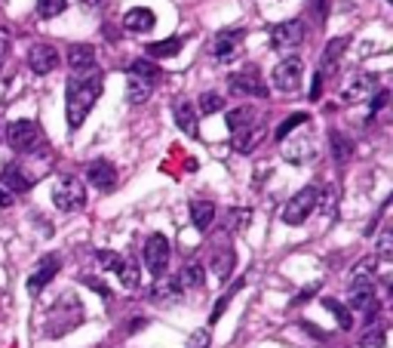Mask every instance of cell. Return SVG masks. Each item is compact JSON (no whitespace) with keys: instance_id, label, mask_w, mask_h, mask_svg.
Wrapping results in <instances>:
<instances>
[{"instance_id":"30bf717a","label":"cell","mask_w":393,"mask_h":348,"mask_svg":"<svg viewBox=\"0 0 393 348\" xmlns=\"http://www.w3.org/2000/svg\"><path fill=\"white\" fill-rule=\"evenodd\" d=\"M231 90H234V93L259 96V99L268 96V87H264V81L259 77V71H255V68L240 71V74H231Z\"/></svg>"},{"instance_id":"836d02e7","label":"cell","mask_w":393,"mask_h":348,"mask_svg":"<svg viewBox=\"0 0 393 348\" xmlns=\"http://www.w3.org/2000/svg\"><path fill=\"white\" fill-rule=\"evenodd\" d=\"M96 262H98V268H105V272H117V265L123 262V256H117L114 250H98Z\"/></svg>"},{"instance_id":"83f0119b","label":"cell","mask_w":393,"mask_h":348,"mask_svg":"<svg viewBox=\"0 0 393 348\" xmlns=\"http://www.w3.org/2000/svg\"><path fill=\"white\" fill-rule=\"evenodd\" d=\"M151 296L154 299H178L182 296V283H178V278H163V281H157Z\"/></svg>"},{"instance_id":"b9f144b4","label":"cell","mask_w":393,"mask_h":348,"mask_svg":"<svg viewBox=\"0 0 393 348\" xmlns=\"http://www.w3.org/2000/svg\"><path fill=\"white\" fill-rule=\"evenodd\" d=\"M387 99H390V93H387V90H381V93L375 96V102H372V115H378V111L387 105Z\"/></svg>"},{"instance_id":"8fae6325","label":"cell","mask_w":393,"mask_h":348,"mask_svg":"<svg viewBox=\"0 0 393 348\" xmlns=\"http://www.w3.org/2000/svg\"><path fill=\"white\" fill-rule=\"evenodd\" d=\"M59 265H62V262H59V256H49V259H44V262H40V265H37V272H34L31 278H28V290H31V293L37 296L40 290H44L46 283L55 278V272H59Z\"/></svg>"},{"instance_id":"7bdbcfd3","label":"cell","mask_w":393,"mask_h":348,"mask_svg":"<svg viewBox=\"0 0 393 348\" xmlns=\"http://www.w3.org/2000/svg\"><path fill=\"white\" fill-rule=\"evenodd\" d=\"M206 345H209V333L206 330H200L197 336H191V348H206Z\"/></svg>"},{"instance_id":"2e32d148","label":"cell","mask_w":393,"mask_h":348,"mask_svg":"<svg viewBox=\"0 0 393 348\" xmlns=\"http://www.w3.org/2000/svg\"><path fill=\"white\" fill-rule=\"evenodd\" d=\"M191 222H194L197 231H206L212 222H216V204L212 201H194L191 204Z\"/></svg>"},{"instance_id":"44dd1931","label":"cell","mask_w":393,"mask_h":348,"mask_svg":"<svg viewBox=\"0 0 393 348\" xmlns=\"http://www.w3.org/2000/svg\"><path fill=\"white\" fill-rule=\"evenodd\" d=\"M234 262H237V256H234L231 247H225V250H218L216 259H212V272H216L221 281H227L231 278V272H234Z\"/></svg>"},{"instance_id":"5bb4252c","label":"cell","mask_w":393,"mask_h":348,"mask_svg":"<svg viewBox=\"0 0 393 348\" xmlns=\"http://www.w3.org/2000/svg\"><path fill=\"white\" fill-rule=\"evenodd\" d=\"M154 13L151 10H145V6H135V10H130L123 16V28L126 31H135V34H148L154 28Z\"/></svg>"},{"instance_id":"52a82bcc","label":"cell","mask_w":393,"mask_h":348,"mask_svg":"<svg viewBox=\"0 0 393 348\" xmlns=\"http://www.w3.org/2000/svg\"><path fill=\"white\" fill-rule=\"evenodd\" d=\"M302 40H304V25L298 22V19H292V22H280L274 31H270V47L280 49V53L295 49Z\"/></svg>"},{"instance_id":"5b68a950","label":"cell","mask_w":393,"mask_h":348,"mask_svg":"<svg viewBox=\"0 0 393 348\" xmlns=\"http://www.w3.org/2000/svg\"><path fill=\"white\" fill-rule=\"evenodd\" d=\"M302 74H304V62L302 59H283L280 65L274 68L270 81H274V87L280 90V93H295L298 83H302Z\"/></svg>"},{"instance_id":"484cf974","label":"cell","mask_w":393,"mask_h":348,"mask_svg":"<svg viewBox=\"0 0 393 348\" xmlns=\"http://www.w3.org/2000/svg\"><path fill=\"white\" fill-rule=\"evenodd\" d=\"M148 96H151V83L141 81V77H130V87H126V99H130V105L148 102Z\"/></svg>"},{"instance_id":"6da1fadb","label":"cell","mask_w":393,"mask_h":348,"mask_svg":"<svg viewBox=\"0 0 393 348\" xmlns=\"http://www.w3.org/2000/svg\"><path fill=\"white\" fill-rule=\"evenodd\" d=\"M98 96H102V71L98 68L71 74V81H68V126L71 130H77L87 120Z\"/></svg>"},{"instance_id":"7402d4cb","label":"cell","mask_w":393,"mask_h":348,"mask_svg":"<svg viewBox=\"0 0 393 348\" xmlns=\"http://www.w3.org/2000/svg\"><path fill=\"white\" fill-rule=\"evenodd\" d=\"M329 142H332V158L338 160V163H344L350 154H353V142H350L344 133L332 130V133H329Z\"/></svg>"},{"instance_id":"d590c367","label":"cell","mask_w":393,"mask_h":348,"mask_svg":"<svg viewBox=\"0 0 393 348\" xmlns=\"http://www.w3.org/2000/svg\"><path fill=\"white\" fill-rule=\"evenodd\" d=\"M237 287H240V283H237ZM237 287H234V290H231V293H227V296H221V299L216 302V308H212V315H209V321H212V324H216V321H218V317H221V315H225V308H227V302H231V296H234V293H237Z\"/></svg>"},{"instance_id":"277c9868","label":"cell","mask_w":393,"mask_h":348,"mask_svg":"<svg viewBox=\"0 0 393 348\" xmlns=\"http://www.w3.org/2000/svg\"><path fill=\"white\" fill-rule=\"evenodd\" d=\"M6 142L12 151H34L40 142V126L34 120H12L6 126Z\"/></svg>"},{"instance_id":"ffe728a7","label":"cell","mask_w":393,"mask_h":348,"mask_svg":"<svg viewBox=\"0 0 393 348\" xmlns=\"http://www.w3.org/2000/svg\"><path fill=\"white\" fill-rule=\"evenodd\" d=\"M240 40H243V31H221L216 38V56L221 62H231V56L237 53Z\"/></svg>"},{"instance_id":"603a6c76","label":"cell","mask_w":393,"mask_h":348,"mask_svg":"<svg viewBox=\"0 0 393 348\" xmlns=\"http://www.w3.org/2000/svg\"><path fill=\"white\" fill-rule=\"evenodd\" d=\"M182 44H184L182 38L157 40V44H148V56H151V59H169V56H175L178 49H182Z\"/></svg>"},{"instance_id":"9a60e30c","label":"cell","mask_w":393,"mask_h":348,"mask_svg":"<svg viewBox=\"0 0 393 348\" xmlns=\"http://www.w3.org/2000/svg\"><path fill=\"white\" fill-rule=\"evenodd\" d=\"M0 182L6 185V191H28L31 188V176H28L19 163H6L3 173H0Z\"/></svg>"},{"instance_id":"4fadbf2b","label":"cell","mask_w":393,"mask_h":348,"mask_svg":"<svg viewBox=\"0 0 393 348\" xmlns=\"http://www.w3.org/2000/svg\"><path fill=\"white\" fill-rule=\"evenodd\" d=\"M68 65L71 71H89V68H96V49H92L89 44H71L68 49Z\"/></svg>"},{"instance_id":"3957f363","label":"cell","mask_w":393,"mask_h":348,"mask_svg":"<svg viewBox=\"0 0 393 348\" xmlns=\"http://www.w3.org/2000/svg\"><path fill=\"white\" fill-rule=\"evenodd\" d=\"M317 207H320V188H317V185H307V188L298 191V194L292 197L289 204H286L283 222H286V225H302Z\"/></svg>"},{"instance_id":"7a4b0ae2","label":"cell","mask_w":393,"mask_h":348,"mask_svg":"<svg viewBox=\"0 0 393 348\" xmlns=\"http://www.w3.org/2000/svg\"><path fill=\"white\" fill-rule=\"evenodd\" d=\"M53 204L62 213L80 210L83 204H87V188H83V182L77 179V176H59V182H55V188H53Z\"/></svg>"},{"instance_id":"f1b7e54d","label":"cell","mask_w":393,"mask_h":348,"mask_svg":"<svg viewBox=\"0 0 393 348\" xmlns=\"http://www.w3.org/2000/svg\"><path fill=\"white\" fill-rule=\"evenodd\" d=\"M252 124V108H231L227 111V126H231L234 133L243 130V126Z\"/></svg>"},{"instance_id":"bcb514c9","label":"cell","mask_w":393,"mask_h":348,"mask_svg":"<svg viewBox=\"0 0 393 348\" xmlns=\"http://www.w3.org/2000/svg\"><path fill=\"white\" fill-rule=\"evenodd\" d=\"M0 136H3V130H0Z\"/></svg>"},{"instance_id":"e575fe53","label":"cell","mask_w":393,"mask_h":348,"mask_svg":"<svg viewBox=\"0 0 393 348\" xmlns=\"http://www.w3.org/2000/svg\"><path fill=\"white\" fill-rule=\"evenodd\" d=\"M390 250H393V231L387 229L381 234V240H378V256H381V259H390Z\"/></svg>"},{"instance_id":"ee69618b","label":"cell","mask_w":393,"mask_h":348,"mask_svg":"<svg viewBox=\"0 0 393 348\" xmlns=\"http://www.w3.org/2000/svg\"><path fill=\"white\" fill-rule=\"evenodd\" d=\"M323 81H326V77H320V74H313V87H311V99H320V93H323Z\"/></svg>"},{"instance_id":"4dcf8cb0","label":"cell","mask_w":393,"mask_h":348,"mask_svg":"<svg viewBox=\"0 0 393 348\" xmlns=\"http://www.w3.org/2000/svg\"><path fill=\"white\" fill-rule=\"evenodd\" d=\"M302 124H307V115H304V111H302V115H289V117H286L280 126H277V133H274L277 142H283V139L289 136L292 130H298V126H302Z\"/></svg>"},{"instance_id":"d6a6232c","label":"cell","mask_w":393,"mask_h":348,"mask_svg":"<svg viewBox=\"0 0 393 348\" xmlns=\"http://www.w3.org/2000/svg\"><path fill=\"white\" fill-rule=\"evenodd\" d=\"M203 115H216V111L225 108V99H221L218 93H203L200 96V105H197Z\"/></svg>"},{"instance_id":"8d00e7d4","label":"cell","mask_w":393,"mask_h":348,"mask_svg":"<svg viewBox=\"0 0 393 348\" xmlns=\"http://www.w3.org/2000/svg\"><path fill=\"white\" fill-rule=\"evenodd\" d=\"M307 6H311V13L320 19V22L329 16V0H307Z\"/></svg>"},{"instance_id":"1f68e13d","label":"cell","mask_w":393,"mask_h":348,"mask_svg":"<svg viewBox=\"0 0 393 348\" xmlns=\"http://www.w3.org/2000/svg\"><path fill=\"white\" fill-rule=\"evenodd\" d=\"M68 0H37V16L40 19H53L59 13H65Z\"/></svg>"},{"instance_id":"f35d334b","label":"cell","mask_w":393,"mask_h":348,"mask_svg":"<svg viewBox=\"0 0 393 348\" xmlns=\"http://www.w3.org/2000/svg\"><path fill=\"white\" fill-rule=\"evenodd\" d=\"M249 216H252L249 210H234L231 213V229H243V225L249 222Z\"/></svg>"},{"instance_id":"f546056e","label":"cell","mask_w":393,"mask_h":348,"mask_svg":"<svg viewBox=\"0 0 393 348\" xmlns=\"http://www.w3.org/2000/svg\"><path fill=\"white\" fill-rule=\"evenodd\" d=\"M323 305L329 311H332L335 317H338V326L341 330H350V326H353V317H350V308H344V305L341 302H335V299H323Z\"/></svg>"},{"instance_id":"7c38bea8","label":"cell","mask_w":393,"mask_h":348,"mask_svg":"<svg viewBox=\"0 0 393 348\" xmlns=\"http://www.w3.org/2000/svg\"><path fill=\"white\" fill-rule=\"evenodd\" d=\"M372 83H375V74H353L350 83L341 87V96H344V102H363L369 96Z\"/></svg>"},{"instance_id":"cb8c5ba5","label":"cell","mask_w":393,"mask_h":348,"mask_svg":"<svg viewBox=\"0 0 393 348\" xmlns=\"http://www.w3.org/2000/svg\"><path fill=\"white\" fill-rule=\"evenodd\" d=\"M203 278H206V272H203V265L200 262H191V265H184V272L178 274V283H182V290L188 287V290H200L203 287Z\"/></svg>"},{"instance_id":"4316f807","label":"cell","mask_w":393,"mask_h":348,"mask_svg":"<svg viewBox=\"0 0 393 348\" xmlns=\"http://www.w3.org/2000/svg\"><path fill=\"white\" fill-rule=\"evenodd\" d=\"M117 278H120V283H123L126 290H135V287H139V281H141L139 265H135L132 259H123V262L117 265Z\"/></svg>"},{"instance_id":"ac0fdd59","label":"cell","mask_w":393,"mask_h":348,"mask_svg":"<svg viewBox=\"0 0 393 348\" xmlns=\"http://www.w3.org/2000/svg\"><path fill=\"white\" fill-rule=\"evenodd\" d=\"M350 40L347 38H335V40H329V47H326V53H323V68L317 71L320 77H326V74H332L335 68H338V56L347 49Z\"/></svg>"},{"instance_id":"8992f818","label":"cell","mask_w":393,"mask_h":348,"mask_svg":"<svg viewBox=\"0 0 393 348\" xmlns=\"http://www.w3.org/2000/svg\"><path fill=\"white\" fill-rule=\"evenodd\" d=\"M169 240L166 234H151V238L145 240V265L151 274H163L169 265Z\"/></svg>"},{"instance_id":"e0dca14e","label":"cell","mask_w":393,"mask_h":348,"mask_svg":"<svg viewBox=\"0 0 393 348\" xmlns=\"http://www.w3.org/2000/svg\"><path fill=\"white\" fill-rule=\"evenodd\" d=\"M261 139H264V130H261V126H252V124H249V126H243V130L234 133V148H237L240 154H249Z\"/></svg>"},{"instance_id":"f6af8a7d","label":"cell","mask_w":393,"mask_h":348,"mask_svg":"<svg viewBox=\"0 0 393 348\" xmlns=\"http://www.w3.org/2000/svg\"><path fill=\"white\" fill-rule=\"evenodd\" d=\"M0 207H12V194H10V191H6V188H0Z\"/></svg>"},{"instance_id":"d6986e66","label":"cell","mask_w":393,"mask_h":348,"mask_svg":"<svg viewBox=\"0 0 393 348\" xmlns=\"http://www.w3.org/2000/svg\"><path fill=\"white\" fill-rule=\"evenodd\" d=\"M175 115V124L182 133H188V136H197V108L191 102H178L173 108Z\"/></svg>"},{"instance_id":"74e56055","label":"cell","mask_w":393,"mask_h":348,"mask_svg":"<svg viewBox=\"0 0 393 348\" xmlns=\"http://www.w3.org/2000/svg\"><path fill=\"white\" fill-rule=\"evenodd\" d=\"M10 44H12V34L6 28H0V65H3L6 53H10Z\"/></svg>"},{"instance_id":"ab89813d","label":"cell","mask_w":393,"mask_h":348,"mask_svg":"<svg viewBox=\"0 0 393 348\" xmlns=\"http://www.w3.org/2000/svg\"><path fill=\"white\" fill-rule=\"evenodd\" d=\"M363 342H372V345H375V348H384V330H381V326H375V330H372V333H366V339H363Z\"/></svg>"},{"instance_id":"9c48e42d","label":"cell","mask_w":393,"mask_h":348,"mask_svg":"<svg viewBox=\"0 0 393 348\" xmlns=\"http://www.w3.org/2000/svg\"><path fill=\"white\" fill-rule=\"evenodd\" d=\"M28 65H31L34 74H49L59 65V53H55L53 44H34L31 53H28Z\"/></svg>"},{"instance_id":"d4e9b609","label":"cell","mask_w":393,"mask_h":348,"mask_svg":"<svg viewBox=\"0 0 393 348\" xmlns=\"http://www.w3.org/2000/svg\"><path fill=\"white\" fill-rule=\"evenodd\" d=\"M130 71H132V77H141V81H148V83H151L154 77H160V65H157L154 59H132Z\"/></svg>"},{"instance_id":"ba28073f","label":"cell","mask_w":393,"mask_h":348,"mask_svg":"<svg viewBox=\"0 0 393 348\" xmlns=\"http://www.w3.org/2000/svg\"><path fill=\"white\" fill-rule=\"evenodd\" d=\"M87 182L98 191H114L117 185V169L111 160H92L87 167Z\"/></svg>"},{"instance_id":"60d3db41","label":"cell","mask_w":393,"mask_h":348,"mask_svg":"<svg viewBox=\"0 0 393 348\" xmlns=\"http://www.w3.org/2000/svg\"><path fill=\"white\" fill-rule=\"evenodd\" d=\"M83 283H87V287H89V290H96V293H102V296H105V299H108V296H111V290H108V287H105V283H102V281H98V278H83Z\"/></svg>"}]
</instances>
